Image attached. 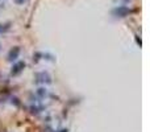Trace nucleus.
Instances as JSON below:
<instances>
[{
	"label": "nucleus",
	"instance_id": "obj_1",
	"mask_svg": "<svg viewBox=\"0 0 150 132\" xmlns=\"http://www.w3.org/2000/svg\"><path fill=\"white\" fill-rule=\"evenodd\" d=\"M130 12H132V11H130L128 7H119L113 11V15L119 16V17H125V16H128Z\"/></svg>",
	"mask_w": 150,
	"mask_h": 132
},
{
	"label": "nucleus",
	"instance_id": "obj_2",
	"mask_svg": "<svg viewBox=\"0 0 150 132\" xmlns=\"http://www.w3.org/2000/svg\"><path fill=\"white\" fill-rule=\"evenodd\" d=\"M37 82H52L50 81V75L47 73H38L37 74Z\"/></svg>",
	"mask_w": 150,
	"mask_h": 132
},
{
	"label": "nucleus",
	"instance_id": "obj_3",
	"mask_svg": "<svg viewBox=\"0 0 150 132\" xmlns=\"http://www.w3.org/2000/svg\"><path fill=\"white\" fill-rule=\"evenodd\" d=\"M18 54H20V49H18V48H13V49L9 52V54H8V60L15 61L16 58L18 57Z\"/></svg>",
	"mask_w": 150,
	"mask_h": 132
},
{
	"label": "nucleus",
	"instance_id": "obj_4",
	"mask_svg": "<svg viewBox=\"0 0 150 132\" xmlns=\"http://www.w3.org/2000/svg\"><path fill=\"white\" fill-rule=\"evenodd\" d=\"M25 67V64L24 62H17V64H15L12 67V74H18V73L21 71V70Z\"/></svg>",
	"mask_w": 150,
	"mask_h": 132
},
{
	"label": "nucleus",
	"instance_id": "obj_5",
	"mask_svg": "<svg viewBox=\"0 0 150 132\" xmlns=\"http://www.w3.org/2000/svg\"><path fill=\"white\" fill-rule=\"evenodd\" d=\"M16 3H17V4H24V3L25 1H28V0H15Z\"/></svg>",
	"mask_w": 150,
	"mask_h": 132
}]
</instances>
